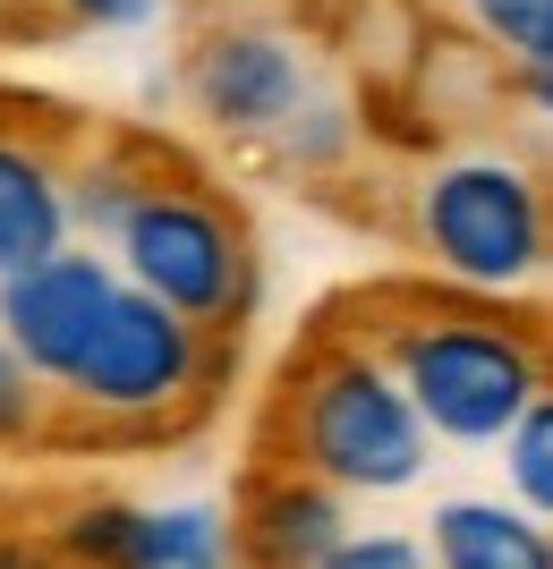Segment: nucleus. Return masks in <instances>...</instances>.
<instances>
[{
  "mask_svg": "<svg viewBox=\"0 0 553 569\" xmlns=\"http://www.w3.org/2000/svg\"><path fill=\"white\" fill-rule=\"evenodd\" d=\"M170 569H221V561H170Z\"/></svg>",
  "mask_w": 553,
  "mask_h": 569,
  "instance_id": "20",
  "label": "nucleus"
},
{
  "mask_svg": "<svg viewBox=\"0 0 553 569\" xmlns=\"http://www.w3.org/2000/svg\"><path fill=\"white\" fill-rule=\"evenodd\" d=\"M0 569H60V561H51L43 545H9V536H0Z\"/></svg>",
  "mask_w": 553,
  "mask_h": 569,
  "instance_id": "18",
  "label": "nucleus"
},
{
  "mask_svg": "<svg viewBox=\"0 0 553 569\" xmlns=\"http://www.w3.org/2000/svg\"><path fill=\"white\" fill-rule=\"evenodd\" d=\"M520 86H529L536 111H553V60H536V69H520Z\"/></svg>",
  "mask_w": 553,
  "mask_h": 569,
  "instance_id": "19",
  "label": "nucleus"
},
{
  "mask_svg": "<svg viewBox=\"0 0 553 569\" xmlns=\"http://www.w3.org/2000/svg\"><path fill=\"white\" fill-rule=\"evenodd\" d=\"M60 238H69V179L51 170L43 144L0 137V281L69 256Z\"/></svg>",
  "mask_w": 553,
  "mask_h": 569,
  "instance_id": "8",
  "label": "nucleus"
},
{
  "mask_svg": "<svg viewBox=\"0 0 553 569\" xmlns=\"http://www.w3.org/2000/svg\"><path fill=\"white\" fill-rule=\"evenodd\" d=\"M434 569H553V536L511 501H443Z\"/></svg>",
  "mask_w": 553,
  "mask_h": 569,
  "instance_id": "10",
  "label": "nucleus"
},
{
  "mask_svg": "<svg viewBox=\"0 0 553 569\" xmlns=\"http://www.w3.org/2000/svg\"><path fill=\"white\" fill-rule=\"evenodd\" d=\"M417 230H426V256L452 281H477V289L529 281L536 256H545L536 179L520 162H494V153H468V162L434 170L426 196H417Z\"/></svg>",
  "mask_w": 553,
  "mask_h": 569,
  "instance_id": "3",
  "label": "nucleus"
},
{
  "mask_svg": "<svg viewBox=\"0 0 553 569\" xmlns=\"http://www.w3.org/2000/svg\"><path fill=\"white\" fill-rule=\"evenodd\" d=\"M111 298H120V281H111L102 256H51L18 281H0V340L26 357V375L69 382L95 349Z\"/></svg>",
  "mask_w": 553,
  "mask_h": 569,
  "instance_id": "7",
  "label": "nucleus"
},
{
  "mask_svg": "<svg viewBox=\"0 0 553 569\" xmlns=\"http://www.w3.org/2000/svg\"><path fill=\"white\" fill-rule=\"evenodd\" d=\"M247 569H324L349 536H340V501L333 485H315V476H289V485H265V493L247 501Z\"/></svg>",
  "mask_w": 553,
  "mask_h": 569,
  "instance_id": "9",
  "label": "nucleus"
},
{
  "mask_svg": "<svg viewBox=\"0 0 553 569\" xmlns=\"http://www.w3.org/2000/svg\"><path fill=\"white\" fill-rule=\"evenodd\" d=\"M426 417L401 391L384 357L333 349L289 382V459L315 485H349V493H401L426 468Z\"/></svg>",
  "mask_w": 553,
  "mask_h": 569,
  "instance_id": "1",
  "label": "nucleus"
},
{
  "mask_svg": "<svg viewBox=\"0 0 553 569\" xmlns=\"http://www.w3.org/2000/svg\"><path fill=\"white\" fill-rule=\"evenodd\" d=\"M324 569H434V552L409 545V536H349Z\"/></svg>",
  "mask_w": 553,
  "mask_h": 569,
  "instance_id": "14",
  "label": "nucleus"
},
{
  "mask_svg": "<svg viewBox=\"0 0 553 569\" xmlns=\"http://www.w3.org/2000/svg\"><path fill=\"white\" fill-rule=\"evenodd\" d=\"M69 18H86V26H137V18H154V0H69Z\"/></svg>",
  "mask_w": 553,
  "mask_h": 569,
  "instance_id": "17",
  "label": "nucleus"
},
{
  "mask_svg": "<svg viewBox=\"0 0 553 569\" xmlns=\"http://www.w3.org/2000/svg\"><path fill=\"white\" fill-rule=\"evenodd\" d=\"M26 426H34V375H26V357L0 340V442L26 433Z\"/></svg>",
  "mask_w": 553,
  "mask_h": 569,
  "instance_id": "16",
  "label": "nucleus"
},
{
  "mask_svg": "<svg viewBox=\"0 0 553 569\" xmlns=\"http://www.w3.org/2000/svg\"><path fill=\"white\" fill-rule=\"evenodd\" d=\"M0 9H9V0H0Z\"/></svg>",
  "mask_w": 553,
  "mask_h": 569,
  "instance_id": "21",
  "label": "nucleus"
},
{
  "mask_svg": "<svg viewBox=\"0 0 553 569\" xmlns=\"http://www.w3.org/2000/svg\"><path fill=\"white\" fill-rule=\"evenodd\" d=\"M188 94H196V111L214 119V128H230V137H289L298 111L315 102L307 43H289L273 26H221V34L196 43Z\"/></svg>",
  "mask_w": 553,
  "mask_h": 569,
  "instance_id": "6",
  "label": "nucleus"
},
{
  "mask_svg": "<svg viewBox=\"0 0 553 569\" xmlns=\"http://www.w3.org/2000/svg\"><path fill=\"white\" fill-rule=\"evenodd\" d=\"M196 375H205V340H196L188 315H170L162 298H145V289L120 281L111 315H102L95 349L86 366L69 375V391L102 417H154V408L188 400Z\"/></svg>",
  "mask_w": 553,
  "mask_h": 569,
  "instance_id": "5",
  "label": "nucleus"
},
{
  "mask_svg": "<svg viewBox=\"0 0 553 569\" xmlns=\"http://www.w3.org/2000/svg\"><path fill=\"white\" fill-rule=\"evenodd\" d=\"M392 375L443 442H511L545 400V357L494 315H417L392 332Z\"/></svg>",
  "mask_w": 553,
  "mask_h": 569,
  "instance_id": "2",
  "label": "nucleus"
},
{
  "mask_svg": "<svg viewBox=\"0 0 553 569\" xmlns=\"http://www.w3.org/2000/svg\"><path fill=\"white\" fill-rule=\"evenodd\" d=\"M289 153H298V162H333L340 144H349V119H340V102H307V111H298V128H289Z\"/></svg>",
  "mask_w": 553,
  "mask_h": 569,
  "instance_id": "15",
  "label": "nucleus"
},
{
  "mask_svg": "<svg viewBox=\"0 0 553 569\" xmlns=\"http://www.w3.org/2000/svg\"><path fill=\"white\" fill-rule=\"evenodd\" d=\"M468 18H477L485 43H503L520 69L553 60V0H468Z\"/></svg>",
  "mask_w": 553,
  "mask_h": 569,
  "instance_id": "13",
  "label": "nucleus"
},
{
  "mask_svg": "<svg viewBox=\"0 0 553 569\" xmlns=\"http://www.w3.org/2000/svg\"><path fill=\"white\" fill-rule=\"evenodd\" d=\"M511 493H520L529 519H553V391L511 433Z\"/></svg>",
  "mask_w": 553,
  "mask_h": 569,
  "instance_id": "11",
  "label": "nucleus"
},
{
  "mask_svg": "<svg viewBox=\"0 0 553 569\" xmlns=\"http://www.w3.org/2000/svg\"><path fill=\"white\" fill-rule=\"evenodd\" d=\"M120 263H128V289L162 298L188 323H221V315L247 307L239 221L196 188H145V204L120 230Z\"/></svg>",
  "mask_w": 553,
  "mask_h": 569,
  "instance_id": "4",
  "label": "nucleus"
},
{
  "mask_svg": "<svg viewBox=\"0 0 553 569\" xmlns=\"http://www.w3.org/2000/svg\"><path fill=\"white\" fill-rule=\"evenodd\" d=\"M137 204H145V188L128 179L120 162H86V170L69 179V221H86L95 238H120Z\"/></svg>",
  "mask_w": 553,
  "mask_h": 569,
  "instance_id": "12",
  "label": "nucleus"
}]
</instances>
